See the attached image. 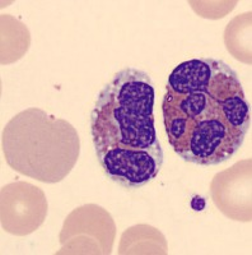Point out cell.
I'll return each instance as SVG.
<instances>
[{"label": "cell", "instance_id": "3", "mask_svg": "<svg viewBox=\"0 0 252 255\" xmlns=\"http://www.w3.org/2000/svg\"><path fill=\"white\" fill-rule=\"evenodd\" d=\"M167 87L176 92H205L222 104L229 122L249 133L251 108L245 97L238 74L224 61L212 58L183 61L169 74Z\"/></svg>", "mask_w": 252, "mask_h": 255}, {"label": "cell", "instance_id": "4", "mask_svg": "<svg viewBox=\"0 0 252 255\" xmlns=\"http://www.w3.org/2000/svg\"><path fill=\"white\" fill-rule=\"evenodd\" d=\"M96 154L106 176L128 189H139L151 183L163 163V152L110 149Z\"/></svg>", "mask_w": 252, "mask_h": 255}, {"label": "cell", "instance_id": "1", "mask_svg": "<svg viewBox=\"0 0 252 255\" xmlns=\"http://www.w3.org/2000/svg\"><path fill=\"white\" fill-rule=\"evenodd\" d=\"M154 86L136 68H125L102 88L90 115L94 151L163 152L154 128Z\"/></svg>", "mask_w": 252, "mask_h": 255}, {"label": "cell", "instance_id": "5", "mask_svg": "<svg viewBox=\"0 0 252 255\" xmlns=\"http://www.w3.org/2000/svg\"><path fill=\"white\" fill-rule=\"evenodd\" d=\"M191 207L194 211L196 212H203L206 207V200L205 198L200 197V195H196L191 199Z\"/></svg>", "mask_w": 252, "mask_h": 255}, {"label": "cell", "instance_id": "2", "mask_svg": "<svg viewBox=\"0 0 252 255\" xmlns=\"http://www.w3.org/2000/svg\"><path fill=\"white\" fill-rule=\"evenodd\" d=\"M169 144L183 161L215 166L232 158L247 133L229 122L223 106L205 92H176L166 86L162 101Z\"/></svg>", "mask_w": 252, "mask_h": 255}]
</instances>
